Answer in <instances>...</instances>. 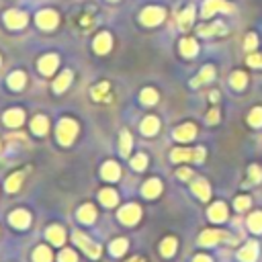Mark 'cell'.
<instances>
[{"label": "cell", "mask_w": 262, "mask_h": 262, "mask_svg": "<svg viewBox=\"0 0 262 262\" xmlns=\"http://www.w3.org/2000/svg\"><path fill=\"white\" fill-rule=\"evenodd\" d=\"M160 252L166 258H170V256L176 252V240H174V238H166V240L162 242V246H160Z\"/></svg>", "instance_id": "30"}, {"label": "cell", "mask_w": 262, "mask_h": 262, "mask_svg": "<svg viewBox=\"0 0 262 262\" xmlns=\"http://www.w3.org/2000/svg\"><path fill=\"white\" fill-rule=\"evenodd\" d=\"M142 23L145 27H154V25H160L164 21V8H158V6H147L143 13H142Z\"/></svg>", "instance_id": "3"}, {"label": "cell", "mask_w": 262, "mask_h": 262, "mask_svg": "<svg viewBox=\"0 0 262 262\" xmlns=\"http://www.w3.org/2000/svg\"><path fill=\"white\" fill-rule=\"evenodd\" d=\"M238 258L242 262H256L258 258V242H248L240 252H238Z\"/></svg>", "instance_id": "11"}, {"label": "cell", "mask_w": 262, "mask_h": 262, "mask_svg": "<svg viewBox=\"0 0 262 262\" xmlns=\"http://www.w3.org/2000/svg\"><path fill=\"white\" fill-rule=\"evenodd\" d=\"M131 145H133V142H131L129 131H123V133H121V154H123V156H129Z\"/></svg>", "instance_id": "37"}, {"label": "cell", "mask_w": 262, "mask_h": 262, "mask_svg": "<svg viewBox=\"0 0 262 262\" xmlns=\"http://www.w3.org/2000/svg\"><path fill=\"white\" fill-rule=\"evenodd\" d=\"M107 93H109V84H107V82H100L98 86L93 88V98H95V100H100V98L107 96Z\"/></svg>", "instance_id": "40"}, {"label": "cell", "mask_w": 262, "mask_h": 262, "mask_svg": "<svg viewBox=\"0 0 262 262\" xmlns=\"http://www.w3.org/2000/svg\"><path fill=\"white\" fill-rule=\"evenodd\" d=\"M158 129H160V123H158L156 117H145L142 123V133L143 135H154Z\"/></svg>", "instance_id": "25"}, {"label": "cell", "mask_w": 262, "mask_h": 262, "mask_svg": "<svg viewBox=\"0 0 262 262\" xmlns=\"http://www.w3.org/2000/svg\"><path fill=\"white\" fill-rule=\"evenodd\" d=\"M209 219L215 221V223H221L227 219V207L219 201V203H213L209 207Z\"/></svg>", "instance_id": "13"}, {"label": "cell", "mask_w": 262, "mask_h": 262, "mask_svg": "<svg viewBox=\"0 0 262 262\" xmlns=\"http://www.w3.org/2000/svg\"><path fill=\"white\" fill-rule=\"evenodd\" d=\"M195 158L192 150H172V162H187Z\"/></svg>", "instance_id": "35"}, {"label": "cell", "mask_w": 262, "mask_h": 262, "mask_svg": "<svg viewBox=\"0 0 262 262\" xmlns=\"http://www.w3.org/2000/svg\"><path fill=\"white\" fill-rule=\"evenodd\" d=\"M223 238H227V234L217 232V230H207V232H203V234H201L199 244H201V246H213V244L221 242Z\"/></svg>", "instance_id": "10"}, {"label": "cell", "mask_w": 262, "mask_h": 262, "mask_svg": "<svg viewBox=\"0 0 262 262\" xmlns=\"http://www.w3.org/2000/svg\"><path fill=\"white\" fill-rule=\"evenodd\" d=\"M192 19H195V8L192 6H189L185 13H182L180 17H178V25L182 27V29H189L191 25H192Z\"/></svg>", "instance_id": "29"}, {"label": "cell", "mask_w": 262, "mask_h": 262, "mask_svg": "<svg viewBox=\"0 0 262 262\" xmlns=\"http://www.w3.org/2000/svg\"><path fill=\"white\" fill-rule=\"evenodd\" d=\"M4 21L10 29H23L27 25V15L21 13V10H8L4 15Z\"/></svg>", "instance_id": "6"}, {"label": "cell", "mask_w": 262, "mask_h": 262, "mask_svg": "<svg viewBox=\"0 0 262 262\" xmlns=\"http://www.w3.org/2000/svg\"><path fill=\"white\" fill-rule=\"evenodd\" d=\"M21 180H23V172L13 174V176H10V178L6 180V191H10V192L19 191V189H21Z\"/></svg>", "instance_id": "39"}, {"label": "cell", "mask_w": 262, "mask_h": 262, "mask_svg": "<svg viewBox=\"0 0 262 262\" xmlns=\"http://www.w3.org/2000/svg\"><path fill=\"white\" fill-rule=\"evenodd\" d=\"M76 260H78V256H76L74 250H64L60 254V262H76Z\"/></svg>", "instance_id": "43"}, {"label": "cell", "mask_w": 262, "mask_h": 262, "mask_svg": "<svg viewBox=\"0 0 262 262\" xmlns=\"http://www.w3.org/2000/svg\"><path fill=\"white\" fill-rule=\"evenodd\" d=\"M129 262H143V260H142V258H131Z\"/></svg>", "instance_id": "51"}, {"label": "cell", "mask_w": 262, "mask_h": 262, "mask_svg": "<svg viewBox=\"0 0 262 262\" xmlns=\"http://www.w3.org/2000/svg\"><path fill=\"white\" fill-rule=\"evenodd\" d=\"M70 82H72V72H64L58 80L53 82V90L55 93H64V90L70 86Z\"/></svg>", "instance_id": "28"}, {"label": "cell", "mask_w": 262, "mask_h": 262, "mask_svg": "<svg viewBox=\"0 0 262 262\" xmlns=\"http://www.w3.org/2000/svg\"><path fill=\"white\" fill-rule=\"evenodd\" d=\"M142 217V209L138 207V205H127V207H123L119 211V219L125 223V225H133L138 223Z\"/></svg>", "instance_id": "5"}, {"label": "cell", "mask_w": 262, "mask_h": 262, "mask_svg": "<svg viewBox=\"0 0 262 262\" xmlns=\"http://www.w3.org/2000/svg\"><path fill=\"white\" fill-rule=\"evenodd\" d=\"M262 180V172H260V168L254 164V166H250L248 168V182H254V185H256V182H260Z\"/></svg>", "instance_id": "41"}, {"label": "cell", "mask_w": 262, "mask_h": 262, "mask_svg": "<svg viewBox=\"0 0 262 262\" xmlns=\"http://www.w3.org/2000/svg\"><path fill=\"white\" fill-rule=\"evenodd\" d=\"M248 205H250V199H248V197H238V199H236V209H238V211H246Z\"/></svg>", "instance_id": "45"}, {"label": "cell", "mask_w": 262, "mask_h": 262, "mask_svg": "<svg viewBox=\"0 0 262 262\" xmlns=\"http://www.w3.org/2000/svg\"><path fill=\"white\" fill-rule=\"evenodd\" d=\"M248 227L252 234H262V211H256L248 217Z\"/></svg>", "instance_id": "26"}, {"label": "cell", "mask_w": 262, "mask_h": 262, "mask_svg": "<svg viewBox=\"0 0 262 262\" xmlns=\"http://www.w3.org/2000/svg\"><path fill=\"white\" fill-rule=\"evenodd\" d=\"M100 172H102V178L105 180H119V176H121V170H119L117 162H107L102 166Z\"/></svg>", "instance_id": "19"}, {"label": "cell", "mask_w": 262, "mask_h": 262, "mask_svg": "<svg viewBox=\"0 0 262 262\" xmlns=\"http://www.w3.org/2000/svg\"><path fill=\"white\" fill-rule=\"evenodd\" d=\"M192 192L201 199V201H207L209 197H211V189H209V185H207V180H203V178H199V180H195L192 182Z\"/></svg>", "instance_id": "15"}, {"label": "cell", "mask_w": 262, "mask_h": 262, "mask_svg": "<svg viewBox=\"0 0 262 262\" xmlns=\"http://www.w3.org/2000/svg\"><path fill=\"white\" fill-rule=\"evenodd\" d=\"M140 98H142L143 105H156V102H158V93L154 88H145Z\"/></svg>", "instance_id": "36"}, {"label": "cell", "mask_w": 262, "mask_h": 262, "mask_svg": "<svg viewBox=\"0 0 262 262\" xmlns=\"http://www.w3.org/2000/svg\"><path fill=\"white\" fill-rule=\"evenodd\" d=\"M8 86L13 88V90H21L23 86H25V74H23V72L10 74V78H8Z\"/></svg>", "instance_id": "32"}, {"label": "cell", "mask_w": 262, "mask_h": 262, "mask_svg": "<svg viewBox=\"0 0 262 262\" xmlns=\"http://www.w3.org/2000/svg\"><path fill=\"white\" fill-rule=\"evenodd\" d=\"M195 162H203L205 160V147H197L195 150V158H192Z\"/></svg>", "instance_id": "48"}, {"label": "cell", "mask_w": 262, "mask_h": 262, "mask_svg": "<svg viewBox=\"0 0 262 262\" xmlns=\"http://www.w3.org/2000/svg\"><path fill=\"white\" fill-rule=\"evenodd\" d=\"M246 82H248V78H246L244 72H234V74H232L230 84H232L236 90H244V88H246Z\"/></svg>", "instance_id": "34"}, {"label": "cell", "mask_w": 262, "mask_h": 262, "mask_svg": "<svg viewBox=\"0 0 262 262\" xmlns=\"http://www.w3.org/2000/svg\"><path fill=\"white\" fill-rule=\"evenodd\" d=\"M48 238H49V242H51V244L62 246L64 240H66L64 227H60V225H51V227H48Z\"/></svg>", "instance_id": "17"}, {"label": "cell", "mask_w": 262, "mask_h": 262, "mask_svg": "<svg viewBox=\"0 0 262 262\" xmlns=\"http://www.w3.org/2000/svg\"><path fill=\"white\" fill-rule=\"evenodd\" d=\"M207 121L213 125V123H217L219 121V109H211L209 111V115H207Z\"/></svg>", "instance_id": "47"}, {"label": "cell", "mask_w": 262, "mask_h": 262, "mask_svg": "<svg viewBox=\"0 0 262 262\" xmlns=\"http://www.w3.org/2000/svg\"><path fill=\"white\" fill-rule=\"evenodd\" d=\"M33 260H35V262H51V252H49V248H48V246H39V248H35Z\"/></svg>", "instance_id": "31"}, {"label": "cell", "mask_w": 262, "mask_h": 262, "mask_svg": "<svg viewBox=\"0 0 262 262\" xmlns=\"http://www.w3.org/2000/svg\"><path fill=\"white\" fill-rule=\"evenodd\" d=\"M195 135H197V127L192 123H185L174 129V140H178V142H191V140H195Z\"/></svg>", "instance_id": "8"}, {"label": "cell", "mask_w": 262, "mask_h": 262, "mask_svg": "<svg viewBox=\"0 0 262 262\" xmlns=\"http://www.w3.org/2000/svg\"><path fill=\"white\" fill-rule=\"evenodd\" d=\"M248 123L252 125V127H262V109H252L248 115Z\"/></svg>", "instance_id": "38"}, {"label": "cell", "mask_w": 262, "mask_h": 262, "mask_svg": "<svg viewBox=\"0 0 262 262\" xmlns=\"http://www.w3.org/2000/svg\"><path fill=\"white\" fill-rule=\"evenodd\" d=\"M127 246H129L127 240L119 238V240H115L109 248H111V254H113V256H123V254H125V250H127Z\"/></svg>", "instance_id": "33"}, {"label": "cell", "mask_w": 262, "mask_h": 262, "mask_svg": "<svg viewBox=\"0 0 262 262\" xmlns=\"http://www.w3.org/2000/svg\"><path fill=\"white\" fill-rule=\"evenodd\" d=\"M145 164H147V158H145V154L135 156L133 160H131V166H133L135 170H143V168H145Z\"/></svg>", "instance_id": "42"}, {"label": "cell", "mask_w": 262, "mask_h": 262, "mask_svg": "<svg viewBox=\"0 0 262 262\" xmlns=\"http://www.w3.org/2000/svg\"><path fill=\"white\" fill-rule=\"evenodd\" d=\"M225 31L227 29H225L223 23H213V25H209V27H201L199 29V35L209 37V35H219V33H225Z\"/></svg>", "instance_id": "24"}, {"label": "cell", "mask_w": 262, "mask_h": 262, "mask_svg": "<svg viewBox=\"0 0 262 262\" xmlns=\"http://www.w3.org/2000/svg\"><path fill=\"white\" fill-rule=\"evenodd\" d=\"M178 178H182V180L191 178V170H189V168H180V170H178Z\"/></svg>", "instance_id": "49"}, {"label": "cell", "mask_w": 262, "mask_h": 262, "mask_svg": "<svg viewBox=\"0 0 262 262\" xmlns=\"http://www.w3.org/2000/svg\"><path fill=\"white\" fill-rule=\"evenodd\" d=\"M23 119H25V113H23L21 109H13V111L4 113V123L8 125V127H19V125L23 123Z\"/></svg>", "instance_id": "16"}, {"label": "cell", "mask_w": 262, "mask_h": 262, "mask_svg": "<svg viewBox=\"0 0 262 262\" xmlns=\"http://www.w3.org/2000/svg\"><path fill=\"white\" fill-rule=\"evenodd\" d=\"M192 262H211V258H209V256H205V254H199Z\"/></svg>", "instance_id": "50"}, {"label": "cell", "mask_w": 262, "mask_h": 262, "mask_svg": "<svg viewBox=\"0 0 262 262\" xmlns=\"http://www.w3.org/2000/svg\"><path fill=\"white\" fill-rule=\"evenodd\" d=\"M213 76H215V68H213V66H205L203 70L199 72V76L191 82V86H201V84H205V82L213 80Z\"/></svg>", "instance_id": "21"}, {"label": "cell", "mask_w": 262, "mask_h": 262, "mask_svg": "<svg viewBox=\"0 0 262 262\" xmlns=\"http://www.w3.org/2000/svg\"><path fill=\"white\" fill-rule=\"evenodd\" d=\"M142 192H143V197H147V199H154V197H158L162 192V182L158 180V178H152V180H147L145 185H143V189H142Z\"/></svg>", "instance_id": "14"}, {"label": "cell", "mask_w": 262, "mask_h": 262, "mask_svg": "<svg viewBox=\"0 0 262 262\" xmlns=\"http://www.w3.org/2000/svg\"><path fill=\"white\" fill-rule=\"evenodd\" d=\"M31 129L35 131L37 135H43V133H48V129H49V121L45 119L43 115H37L35 119L31 121Z\"/></svg>", "instance_id": "23"}, {"label": "cell", "mask_w": 262, "mask_h": 262, "mask_svg": "<svg viewBox=\"0 0 262 262\" xmlns=\"http://www.w3.org/2000/svg\"><path fill=\"white\" fill-rule=\"evenodd\" d=\"M76 133H78L76 121H72V119H62L60 121V125H58V140H60V143L70 145L72 140L76 138Z\"/></svg>", "instance_id": "1"}, {"label": "cell", "mask_w": 262, "mask_h": 262, "mask_svg": "<svg viewBox=\"0 0 262 262\" xmlns=\"http://www.w3.org/2000/svg\"><path fill=\"white\" fill-rule=\"evenodd\" d=\"M199 51V45L195 39H182L180 41V53L185 55V58H195Z\"/></svg>", "instance_id": "20"}, {"label": "cell", "mask_w": 262, "mask_h": 262, "mask_svg": "<svg viewBox=\"0 0 262 262\" xmlns=\"http://www.w3.org/2000/svg\"><path fill=\"white\" fill-rule=\"evenodd\" d=\"M217 10H221V13H232V4H227L225 0H205L201 15L205 19H209L211 15L217 13Z\"/></svg>", "instance_id": "4"}, {"label": "cell", "mask_w": 262, "mask_h": 262, "mask_svg": "<svg viewBox=\"0 0 262 262\" xmlns=\"http://www.w3.org/2000/svg\"><path fill=\"white\" fill-rule=\"evenodd\" d=\"M117 201H119V197H117V192L113 191V189L100 191V203H102V205H107V207H115Z\"/></svg>", "instance_id": "27"}, {"label": "cell", "mask_w": 262, "mask_h": 262, "mask_svg": "<svg viewBox=\"0 0 262 262\" xmlns=\"http://www.w3.org/2000/svg\"><path fill=\"white\" fill-rule=\"evenodd\" d=\"M248 66L252 68H262V53H252L248 58Z\"/></svg>", "instance_id": "44"}, {"label": "cell", "mask_w": 262, "mask_h": 262, "mask_svg": "<svg viewBox=\"0 0 262 262\" xmlns=\"http://www.w3.org/2000/svg\"><path fill=\"white\" fill-rule=\"evenodd\" d=\"M8 221H10V225L19 227V230H25V227L29 225V221H31V215L27 211H23V209H17V211H13L8 215Z\"/></svg>", "instance_id": "9"}, {"label": "cell", "mask_w": 262, "mask_h": 262, "mask_svg": "<svg viewBox=\"0 0 262 262\" xmlns=\"http://www.w3.org/2000/svg\"><path fill=\"white\" fill-rule=\"evenodd\" d=\"M74 242L84 250V254H88V258H98V256H100V246H98L96 242H90L84 234L76 232V234H74Z\"/></svg>", "instance_id": "2"}, {"label": "cell", "mask_w": 262, "mask_h": 262, "mask_svg": "<svg viewBox=\"0 0 262 262\" xmlns=\"http://www.w3.org/2000/svg\"><path fill=\"white\" fill-rule=\"evenodd\" d=\"M37 25L45 31H51V29H55V25H58V15H55L53 10H41V13L37 15Z\"/></svg>", "instance_id": "7"}, {"label": "cell", "mask_w": 262, "mask_h": 262, "mask_svg": "<svg viewBox=\"0 0 262 262\" xmlns=\"http://www.w3.org/2000/svg\"><path fill=\"white\" fill-rule=\"evenodd\" d=\"M256 35H252V33H250V35H246V43H244V48L250 51V49H254L256 48Z\"/></svg>", "instance_id": "46"}, {"label": "cell", "mask_w": 262, "mask_h": 262, "mask_svg": "<svg viewBox=\"0 0 262 262\" xmlns=\"http://www.w3.org/2000/svg\"><path fill=\"white\" fill-rule=\"evenodd\" d=\"M78 219L82 223H93L96 219V209L93 205H84V207H80V211H78Z\"/></svg>", "instance_id": "22"}, {"label": "cell", "mask_w": 262, "mask_h": 262, "mask_svg": "<svg viewBox=\"0 0 262 262\" xmlns=\"http://www.w3.org/2000/svg\"><path fill=\"white\" fill-rule=\"evenodd\" d=\"M111 45H113V39L109 33H100V35L95 39V51L96 53H107L111 49Z\"/></svg>", "instance_id": "18"}, {"label": "cell", "mask_w": 262, "mask_h": 262, "mask_svg": "<svg viewBox=\"0 0 262 262\" xmlns=\"http://www.w3.org/2000/svg\"><path fill=\"white\" fill-rule=\"evenodd\" d=\"M55 68H58V55L49 53V55H43V58L39 60V70H41V74H45V76L53 74Z\"/></svg>", "instance_id": "12"}]
</instances>
